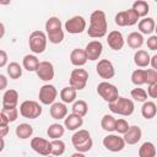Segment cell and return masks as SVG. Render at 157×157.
<instances>
[{"mask_svg":"<svg viewBox=\"0 0 157 157\" xmlns=\"http://www.w3.org/2000/svg\"><path fill=\"white\" fill-rule=\"evenodd\" d=\"M108 31V23L104 11L102 10H94L90 16V27L87 29V33L91 38H102L107 34Z\"/></svg>","mask_w":157,"mask_h":157,"instance_id":"cell-1","label":"cell"},{"mask_svg":"<svg viewBox=\"0 0 157 157\" xmlns=\"http://www.w3.org/2000/svg\"><path fill=\"white\" fill-rule=\"evenodd\" d=\"M71 142H72V146L75 147V150L81 153L90 151L93 145V141H92V137H91L88 130H85V129H78L72 135Z\"/></svg>","mask_w":157,"mask_h":157,"instance_id":"cell-2","label":"cell"},{"mask_svg":"<svg viewBox=\"0 0 157 157\" xmlns=\"http://www.w3.org/2000/svg\"><path fill=\"white\" fill-rule=\"evenodd\" d=\"M109 104V109L112 113H115V114H119V115H123V117H129L134 113V109H135V105H134V102L129 98H125V97H118L114 102L112 103H108Z\"/></svg>","mask_w":157,"mask_h":157,"instance_id":"cell-3","label":"cell"},{"mask_svg":"<svg viewBox=\"0 0 157 157\" xmlns=\"http://www.w3.org/2000/svg\"><path fill=\"white\" fill-rule=\"evenodd\" d=\"M47 34L43 31H33L28 38L29 49L34 54H42L47 48Z\"/></svg>","mask_w":157,"mask_h":157,"instance_id":"cell-4","label":"cell"},{"mask_svg":"<svg viewBox=\"0 0 157 157\" xmlns=\"http://www.w3.org/2000/svg\"><path fill=\"white\" fill-rule=\"evenodd\" d=\"M20 114L27 119H37L42 114V107L36 101H23L20 105Z\"/></svg>","mask_w":157,"mask_h":157,"instance_id":"cell-5","label":"cell"},{"mask_svg":"<svg viewBox=\"0 0 157 157\" xmlns=\"http://www.w3.org/2000/svg\"><path fill=\"white\" fill-rule=\"evenodd\" d=\"M88 81V72L85 69H74L70 74V87L75 88L76 91H81L86 87Z\"/></svg>","mask_w":157,"mask_h":157,"instance_id":"cell-6","label":"cell"},{"mask_svg":"<svg viewBox=\"0 0 157 157\" xmlns=\"http://www.w3.org/2000/svg\"><path fill=\"white\" fill-rule=\"evenodd\" d=\"M97 92L98 94L108 103H112L114 102L118 97H119V92H118V88L110 83V82H107V81H103L101 83H98L97 86Z\"/></svg>","mask_w":157,"mask_h":157,"instance_id":"cell-7","label":"cell"},{"mask_svg":"<svg viewBox=\"0 0 157 157\" xmlns=\"http://www.w3.org/2000/svg\"><path fill=\"white\" fill-rule=\"evenodd\" d=\"M125 142L121 136L115 135V134H109L103 139V146L110 151V152H120L125 147Z\"/></svg>","mask_w":157,"mask_h":157,"instance_id":"cell-8","label":"cell"},{"mask_svg":"<svg viewBox=\"0 0 157 157\" xmlns=\"http://www.w3.org/2000/svg\"><path fill=\"white\" fill-rule=\"evenodd\" d=\"M65 29L67 33H71V34H78V33H82L85 29H86V20L82 17V16H74L71 18H69L65 25H64Z\"/></svg>","mask_w":157,"mask_h":157,"instance_id":"cell-9","label":"cell"},{"mask_svg":"<svg viewBox=\"0 0 157 157\" xmlns=\"http://www.w3.org/2000/svg\"><path fill=\"white\" fill-rule=\"evenodd\" d=\"M96 71H97L98 76L104 80H109V78L114 77V75H115L114 65L108 59H101L96 66Z\"/></svg>","mask_w":157,"mask_h":157,"instance_id":"cell-10","label":"cell"},{"mask_svg":"<svg viewBox=\"0 0 157 157\" xmlns=\"http://www.w3.org/2000/svg\"><path fill=\"white\" fill-rule=\"evenodd\" d=\"M56 96H58V91L53 85H49V83L43 85L39 90V101L42 104H45V105L53 104Z\"/></svg>","mask_w":157,"mask_h":157,"instance_id":"cell-11","label":"cell"},{"mask_svg":"<svg viewBox=\"0 0 157 157\" xmlns=\"http://www.w3.org/2000/svg\"><path fill=\"white\" fill-rule=\"evenodd\" d=\"M37 76L42 81H50L54 78V66L50 61H39V65L36 70Z\"/></svg>","mask_w":157,"mask_h":157,"instance_id":"cell-12","label":"cell"},{"mask_svg":"<svg viewBox=\"0 0 157 157\" xmlns=\"http://www.w3.org/2000/svg\"><path fill=\"white\" fill-rule=\"evenodd\" d=\"M31 147L34 152H37L44 157L50 155V141H48L43 137H33L31 140Z\"/></svg>","mask_w":157,"mask_h":157,"instance_id":"cell-13","label":"cell"},{"mask_svg":"<svg viewBox=\"0 0 157 157\" xmlns=\"http://www.w3.org/2000/svg\"><path fill=\"white\" fill-rule=\"evenodd\" d=\"M87 56V60H98L103 52V45L99 40H91L87 43L86 48L83 49Z\"/></svg>","mask_w":157,"mask_h":157,"instance_id":"cell-14","label":"cell"},{"mask_svg":"<svg viewBox=\"0 0 157 157\" xmlns=\"http://www.w3.org/2000/svg\"><path fill=\"white\" fill-rule=\"evenodd\" d=\"M141 136H142L141 129L137 125H132V126H129V129L123 136V140L128 145H135L141 140Z\"/></svg>","mask_w":157,"mask_h":157,"instance_id":"cell-15","label":"cell"},{"mask_svg":"<svg viewBox=\"0 0 157 157\" xmlns=\"http://www.w3.org/2000/svg\"><path fill=\"white\" fill-rule=\"evenodd\" d=\"M107 43L110 47V49H113V50H120L124 47L125 40H124V37H123L121 32H119V31H112V32L108 33Z\"/></svg>","mask_w":157,"mask_h":157,"instance_id":"cell-16","label":"cell"},{"mask_svg":"<svg viewBox=\"0 0 157 157\" xmlns=\"http://www.w3.org/2000/svg\"><path fill=\"white\" fill-rule=\"evenodd\" d=\"M18 103V92L13 88L5 91L2 96V108H17Z\"/></svg>","mask_w":157,"mask_h":157,"instance_id":"cell-17","label":"cell"},{"mask_svg":"<svg viewBox=\"0 0 157 157\" xmlns=\"http://www.w3.org/2000/svg\"><path fill=\"white\" fill-rule=\"evenodd\" d=\"M49 112H50V115H52L53 119L60 120V119H64L67 115V107L63 102H54L50 105Z\"/></svg>","mask_w":157,"mask_h":157,"instance_id":"cell-18","label":"cell"},{"mask_svg":"<svg viewBox=\"0 0 157 157\" xmlns=\"http://www.w3.org/2000/svg\"><path fill=\"white\" fill-rule=\"evenodd\" d=\"M70 61L74 66H83L87 63V56L83 49L81 48H75L71 53H70Z\"/></svg>","mask_w":157,"mask_h":157,"instance_id":"cell-19","label":"cell"},{"mask_svg":"<svg viewBox=\"0 0 157 157\" xmlns=\"http://www.w3.org/2000/svg\"><path fill=\"white\" fill-rule=\"evenodd\" d=\"M83 124V118L71 113L64 118V128L67 130H77Z\"/></svg>","mask_w":157,"mask_h":157,"instance_id":"cell-20","label":"cell"},{"mask_svg":"<svg viewBox=\"0 0 157 157\" xmlns=\"http://www.w3.org/2000/svg\"><path fill=\"white\" fill-rule=\"evenodd\" d=\"M156 23L152 17H144L139 21V33L141 34H151L155 31Z\"/></svg>","mask_w":157,"mask_h":157,"instance_id":"cell-21","label":"cell"},{"mask_svg":"<svg viewBox=\"0 0 157 157\" xmlns=\"http://www.w3.org/2000/svg\"><path fill=\"white\" fill-rule=\"evenodd\" d=\"M150 54L146 50L139 49L135 54H134V63L136 66L139 67H146L150 65Z\"/></svg>","mask_w":157,"mask_h":157,"instance_id":"cell-22","label":"cell"},{"mask_svg":"<svg viewBox=\"0 0 157 157\" xmlns=\"http://www.w3.org/2000/svg\"><path fill=\"white\" fill-rule=\"evenodd\" d=\"M126 43L131 49H140L144 44V36L139 32H131L126 38Z\"/></svg>","mask_w":157,"mask_h":157,"instance_id":"cell-23","label":"cell"},{"mask_svg":"<svg viewBox=\"0 0 157 157\" xmlns=\"http://www.w3.org/2000/svg\"><path fill=\"white\" fill-rule=\"evenodd\" d=\"M59 31H63L61 21L59 20V17H56V16L49 17L47 20V22H45V32H47V34H52V33H55V32H59Z\"/></svg>","mask_w":157,"mask_h":157,"instance_id":"cell-24","label":"cell"},{"mask_svg":"<svg viewBox=\"0 0 157 157\" xmlns=\"http://www.w3.org/2000/svg\"><path fill=\"white\" fill-rule=\"evenodd\" d=\"M157 113V107H156V103L152 102V101H146L144 102L142 107H141V114L145 119H152L155 118Z\"/></svg>","mask_w":157,"mask_h":157,"instance_id":"cell-25","label":"cell"},{"mask_svg":"<svg viewBox=\"0 0 157 157\" xmlns=\"http://www.w3.org/2000/svg\"><path fill=\"white\" fill-rule=\"evenodd\" d=\"M15 132H16V136H17L18 139L26 140V139H29V137L32 136V134H33V128H32V125H29V124H27V123H22V124H20V125L16 126Z\"/></svg>","mask_w":157,"mask_h":157,"instance_id":"cell-26","label":"cell"},{"mask_svg":"<svg viewBox=\"0 0 157 157\" xmlns=\"http://www.w3.org/2000/svg\"><path fill=\"white\" fill-rule=\"evenodd\" d=\"M65 132V128L64 125L59 124V123H54V124H50L47 129V134L48 136L52 139V140H58L60 139Z\"/></svg>","mask_w":157,"mask_h":157,"instance_id":"cell-27","label":"cell"},{"mask_svg":"<svg viewBox=\"0 0 157 157\" xmlns=\"http://www.w3.org/2000/svg\"><path fill=\"white\" fill-rule=\"evenodd\" d=\"M22 65L23 67L27 70V71H36L38 65H39V60L36 55H32V54H27L23 56V60H22Z\"/></svg>","mask_w":157,"mask_h":157,"instance_id":"cell-28","label":"cell"},{"mask_svg":"<svg viewBox=\"0 0 157 157\" xmlns=\"http://www.w3.org/2000/svg\"><path fill=\"white\" fill-rule=\"evenodd\" d=\"M76 93H77V91L75 88L67 86L60 91V98H61L63 103H74L76 99Z\"/></svg>","mask_w":157,"mask_h":157,"instance_id":"cell-29","label":"cell"},{"mask_svg":"<svg viewBox=\"0 0 157 157\" xmlns=\"http://www.w3.org/2000/svg\"><path fill=\"white\" fill-rule=\"evenodd\" d=\"M156 156V147L152 142L146 141L139 148V157H155Z\"/></svg>","mask_w":157,"mask_h":157,"instance_id":"cell-30","label":"cell"},{"mask_svg":"<svg viewBox=\"0 0 157 157\" xmlns=\"http://www.w3.org/2000/svg\"><path fill=\"white\" fill-rule=\"evenodd\" d=\"M131 9L136 12V15L139 17H145L148 13V11H150V5L147 4V1L137 0V1H135L132 4V7Z\"/></svg>","mask_w":157,"mask_h":157,"instance_id":"cell-31","label":"cell"},{"mask_svg":"<svg viewBox=\"0 0 157 157\" xmlns=\"http://www.w3.org/2000/svg\"><path fill=\"white\" fill-rule=\"evenodd\" d=\"M131 82L139 87L146 83V69H136L131 74Z\"/></svg>","mask_w":157,"mask_h":157,"instance_id":"cell-32","label":"cell"},{"mask_svg":"<svg viewBox=\"0 0 157 157\" xmlns=\"http://www.w3.org/2000/svg\"><path fill=\"white\" fill-rule=\"evenodd\" d=\"M65 152V142L61 141L60 139L58 140H52L50 141V155L59 157Z\"/></svg>","mask_w":157,"mask_h":157,"instance_id":"cell-33","label":"cell"},{"mask_svg":"<svg viewBox=\"0 0 157 157\" xmlns=\"http://www.w3.org/2000/svg\"><path fill=\"white\" fill-rule=\"evenodd\" d=\"M71 109H72V113H74V114H76V115H78V117L83 118V117L87 114V112H88V105H87V103H86L85 101L78 99V101H75V102H74Z\"/></svg>","mask_w":157,"mask_h":157,"instance_id":"cell-34","label":"cell"},{"mask_svg":"<svg viewBox=\"0 0 157 157\" xmlns=\"http://www.w3.org/2000/svg\"><path fill=\"white\" fill-rule=\"evenodd\" d=\"M6 71H7V75L10 76V78H12V80H17V78H20V77L22 76V67H21V65H20L18 63H16V61L10 63V64L7 65Z\"/></svg>","mask_w":157,"mask_h":157,"instance_id":"cell-35","label":"cell"},{"mask_svg":"<svg viewBox=\"0 0 157 157\" xmlns=\"http://www.w3.org/2000/svg\"><path fill=\"white\" fill-rule=\"evenodd\" d=\"M114 125H115V118L112 114H104L101 120L102 129L105 131H114Z\"/></svg>","mask_w":157,"mask_h":157,"instance_id":"cell-36","label":"cell"},{"mask_svg":"<svg viewBox=\"0 0 157 157\" xmlns=\"http://www.w3.org/2000/svg\"><path fill=\"white\" fill-rule=\"evenodd\" d=\"M130 94H131V98H134L137 102H146L147 101V93H146V91L144 88L136 87V88L131 90Z\"/></svg>","mask_w":157,"mask_h":157,"instance_id":"cell-37","label":"cell"},{"mask_svg":"<svg viewBox=\"0 0 157 157\" xmlns=\"http://www.w3.org/2000/svg\"><path fill=\"white\" fill-rule=\"evenodd\" d=\"M1 113L5 115V118L7 119L9 123L15 121L18 117V109L17 108H2Z\"/></svg>","mask_w":157,"mask_h":157,"instance_id":"cell-38","label":"cell"},{"mask_svg":"<svg viewBox=\"0 0 157 157\" xmlns=\"http://www.w3.org/2000/svg\"><path fill=\"white\" fill-rule=\"evenodd\" d=\"M129 123L125 120V119H123V118H120V119H115V125H114V131H117L118 134H125L126 132V130L129 129Z\"/></svg>","mask_w":157,"mask_h":157,"instance_id":"cell-39","label":"cell"},{"mask_svg":"<svg viewBox=\"0 0 157 157\" xmlns=\"http://www.w3.org/2000/svg\"><path fill=\"white\" fill-rule=\"evenodd\" d=\"M125 11V17H126V26H134L139 21V16L136 15V12L132 10V9H128V10H124Z\"/></svg>","mask_w":157,"mask_h":157,"instance_id":"cell-40","label":"cell"},{"mask_svg":"<svg viewBox=\"0 0 157 157\" xmlns=\"http://www.w3.org/2000/svg\"><path fill=\"white\" fill-rule=\"evenodd\" d=\"M47 39H49V42L53 43V44H59L64 39V31H59V32H55V33H52V34H47Z\"/></svg>","mask_w":157,"mask_h":157,"instance_id":"cell-41","label":"cell"},{"mask_svg":"<svg viewBox=\"0 0 157 157\" xmlns=\"http://www.w3.org/2000/svg\"><path fill=\"white\" fill-rule=\"evenodd\" d=\"M146 83H157V71L153 69H146Z\"/></svg>","mask_w":157,"mask_h":157,"instance_id":"cell-42","label":"cell"},{"mask_svg":"<svg viewBox=\"0 0 157 157\" xmlns=\"http://www.w3.org/2000/svg\"><path fill=\"white\" fill-rule=\"evenodd\" d=\"M114 22L115 25L120 26V27H125L126 26V17H125V11H120L115 15L114 17Z\"/></svg>","mask_w":157,"mask_h":157,"instance_id":"cell-43","label":"cell"},{"mask_svg":"<svg viewBox=\"0 0 157 157\" xmlns=\"http://www.w3.org/2000/svg\"><path fill=\"white\" fill-rule=\"evenodd\" d=\"M147 48L150 50H157V36H151L147 38Z\"/></svg>","mask_w":157,"mask_h":157,"instance_id":"cell-44","label":"cell"},{"mask_svg":"<svg viewBox=\"0 0 157 157\" xmlns=\"http://www.w3.org/2000/svg\"><path fill=\"white\" fill-rule=\"evenodd\" d=\"M148 88H147V96L151 97V98H156L157 97V83H152V85H147Z\"/></svg>","mask_w":157,"mask_h":157,"instance_id":"cell-45","label":"cell"},{"mask_svg":"<svg viewBox=\"0 0 157 157\" xmlns=\"http://www.w3.org/2000/svg\"><path fill=\"white\" fill-rule=\"evenodd\" d=\"M7 60H9L7 53H6L5 50L0 49V67H4V66L7 64Z\"/></svg>","mask_w":157,"mask_h":157,"instance_id":"cell-46","label":"cell"},{"mask_svg":"<svg viewBox=\"0 0 157 157\" xmlns=\"http://www.w3.org/2000/svg\"><path fill=\"white\" fill-rule=\"evenodd\" d=\"M6 87H7V78H6L5 75L0 74V91L5 90Z\"/></svg>","mask_w":157,"mask_h":157,"instance_id":"cell-47","label":"cell"},{"mask_svg":"<svg viewBox=\"0 0 157 157\" xmlns=\"http://www.w3.org/2000/svg\"><path fill=\"white\" fill-rule=\"evenodd\" d=\"M150 64H151L152 69L157 71V54H155V55H152L150 58Z\"/></svg>","mask_w":157,"mask_h":157,"instance_id":"cell-48","label":"cell"},{"mask_svg":"<svg viewBox=\"0 0 157 157\" xmlns=\"http://www.w3.org/2000/svg\"><path fill=\"white\" fill-rule=\"evenodd\" d=\"M7 134H9V126L7 125L0 126V137H5Z\"/></svg>","mask_w":157,"mask_h":157,"instance_id":"cell-49","label":"cell"},{"mask_svg":"<svg viewBox=\"0 0 157 157\" xmlns=\"http://www.w3.org/2000/svg\"><path fill=\"white\" fill-rule=\"evenodd\" d=\"M5 125H9V121H7V119L5 118V115L0 112V126H5Z\"/></svg>","mask_w":157,"mask_h":157,"instance_id":"cell-50","label":"cell"},{"mask_svg":"<svg viewBox=\"0 0 157 157\" xmlns=\"http://www.w3.org/2000/svg\"><path fill=\"white\" fill-rule=\"evenodd\" d=\"M4 36H5V26L0 22V39H1Z\"/></svg>","mask_w":157,"mask_h":157,"instance_id":"cell-51","label":"cell"},{"mask_svg":"<svg viewBox=\"0 0 157 157\" xmlns=\"http://www.w3.org/2000/svg\"><path fill=\"white\" fill-rule=\"evenodd\" d=\"M5 147V141H4V137H0V152L4 150Z\"/></svg>","mask_w":157,"mask_h":157,"instance_id":"cell-52","label":"cell"},{"mask_svg":"<svg viewBox=\"0 0 157 157\" xmlns=\"http://www.w3.org/2000/svg\"><path fill=\"white\" fill-rule=\"evenodd\" d=\"M70 157H86L83 153H81V152H75V153H72Z\"/></svg>","mask_w":157,"mask_h":157,"instance_id":"cell-53","label":"cell"},{"mask_svg":"<svg viewBox=\"0 0 157 157\" xmlns=\"http://www.w3.org/2000/svg\"><path fill=\"white\" fill-rule=\"evenodd\" d=\"M45 157H55V156H52V155H49V156H45Z\"/></svg>","mask_w":157,"mask_h":157,"instance_id":"cell-54","label":"cell"}]
</instances>
